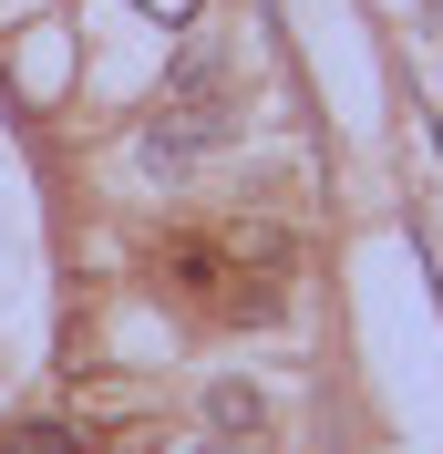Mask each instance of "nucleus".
I'll return each mask as SVG.
<instances>
[{"label":"nucleus","instance_id":"4","mask_svg":"<svg viewBox=\"0 0 443 454\" xmlns=\"http://www.w3.org/2000/svg\"><path fill=\"white\" fill-rule=\"evenodd\" d=\"M0 454H73V424H11Z\"/></svg>","mask_w":443,"mask_h":454},{"label":"nucleus","instance_id":"5","mask_svg":"<svg viewBox=\"0 0 443 454\" xmlns=\"http://www.w3.org/2000/svg\"><path fill=\"white\" fill-rule=\"evenodd\" d=\"M144 21H196V0H135Z\"/></svg>","mask_w":443,"mask_h":454},{"label":"nucleus","instance_id":"6","mask_svg":"<svg viewBox=\"0 0 443 454\" xmlns=\"http://www.w3.org/2000/svg\"><path fill=\"white\" fill-rule=\"evenodd\" d=\"M433 11H443V0H433Z\"/></svg>","mask_w":443,"mask_h":454},{"label":"nucleus","instance_id":"1","mask_svg":"<svg viewBox=\"0 0 443 454\" xmlns=\"http://www.w3.org/2000/svg\"><path fill=\"white\" fill-rule=\"evenodd\" d=\"M227 124H237L227 104H166L155 124H144V166H155V176H186L196 155H217V145H227Z\"/></svg>","mask_w":443,"mask_h":454},{"label":"nucleus","instance_id":"3","mask_svg":"<svg viewBox=\"0 0 443 454\" xmlns=\"http://www.w3.org/2000/svg\"><path fill=\"white\" fill-rule=\"evenodd\" d=\"M206 424H217V434H258V424H268V403H258L248 382H217V393H206Z\"/></svg>","mask_w":443,"mask_h":454},{"label":"nucleus","instance_id":"2","mask_svg":"<svg viewBox=\"0 0 443 454\" xmlns=\"http://www.w3.org/2000/svg\"><path fill=\"white\" fill-rule=\"evenodd\" d=\"M166 104H227V52H206V42H196V52L166 73Z\"/></svg>","mask_w":443,"mask_h":454}]
</instances>
